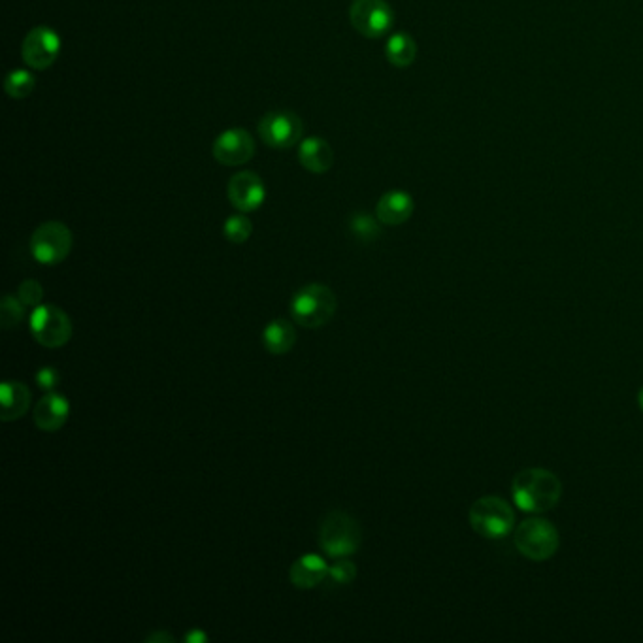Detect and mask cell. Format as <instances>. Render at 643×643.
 <instances>
[{
    "label": "cell",
    "instance_id": "obj_1",
    "mask_svg": "<svg viewBox=\"0 0 643 643\" xmlns=\"http://www.w3.org/2000/svg\"><path fill=\"white\" fill-rule=\"evenodd\" d=\"M512 495L521 512H549L561 500V479L544 468H527L513 478Z\"/></svg>",
    "mask_w": 643,
    "mask_h": 643
},
{
    "label": "cell",
    "instance_id": "obj_2",
    "mask_svg": "<svg viewBox=\"0 0 643 643\" xmlns=\"http://www.w3.org/2000/svg\"><path fill=\"white\" fill-rule=\"evenodd\" d=\"M338 300L334 291L321 283H310L298 289L291 300V315L304 329H321L336 314Z\"/></svg>",
    "mask_w": 643,
    "mask_h": 643
},
{
    "label": "cell",
    "instance_id": "obj_3",
    "mask_svg": "<svg viewBox=\"0 0 643 643\" xmlns=\"http://www.w3.org/2000/svg\"><path fill=\"white\" fill-rule=\"evenodd\" d=\"M363 542L359 521L346 512H330L319 528L321 549L332 559H347L355 555Z\"/></svg>",
    "mask_w": 643,
    "mask_h": 643
},
{
    "label": "cell",
    "instance_id": "obj_4",
    "mask_svg": "<svg viewBox=\"0 0 643 643\" xmlns=\"http://www.w3.org/2000/svg\"><path fill=\"white\" fill-rule=\"evenodd\" d=\"M470 527L485 540H502L515 528V512L498 496H483L470 508Z\"/></svg>",
    "mask_w": 643,
    "mask_h": 643
},
{
    "label": "cell",
    "instance_id": "obj_5",
    "mask_svg": "<svg viewBox=\"0 0 643 643\" xmlns=\"http://www.w3.org/2000/svg\"><path fill=\"white\" fill-rule=\"evenodd\" d=\"M513 544L517 547V551L527 557L530 561H547L551 559L559 544V530L555 525H551L549 521L534 517V519H527L523 521L519 527L515 528V536H513Z\"/></svg>",
    "mask_w": 643,
    "mask_h": 643
},
{
    "label": "cell",
    "instance_id": "obj_6",
    "mask_svg": "<svg viewBox=\"0 0 643 643\" xmlns=\"http://www.w3.org/2000/svg\"><path fill=\"white\" fill-rule=\"evenodd\" d=\"M74 236L61 221L42 223L31 236V253L36 263L53 266L63 263L72 251Z\"/></svg>",
    "mask_w": 643,
    "mask_h": 643
},
{
    "label": "cell",
    "instance_id": "obj_7",
    "mask_svg": "<svg viewBox=\"0 0 643 643\" xmlns=\"http://www.w3.org/2000/svg\"><path fill=\"white\" fill-rule=\"evenodd\" d=\"M29 325H31L34 340L40 346L48 347V349L65 347L74 332L72 321L66 315L65 310H61L53 304H42V306L34 308Z\"/></svg>",
    "mask_w": 643,
    "mask_h": 643
},
{
    "label": "cell",
    "instance_id": "obj_8",
    "mask_svg": "<svg viewBox=\"0 0 643 643\" xmlns=\"http://www.w3.org/2000/svg\"><path fill=\"white\" fill-rule=\"evenodd\" d=\"M349 19L357 33L366 38H381L395 25V12L387 0H353Z\"/></svg>",
    "mask_w": 643,
    "mask_h": 643
},
{
    "label": "cell",
    "instance_id": "obj_9",
    "mask_svg": "<svg viewBox=\"0 0 643 643\" xmlns=\"http://www.w3.org/2000/svg\"><path fill=\"white\" fill-rule=\"evenodd\" d=\"M259 136L268 148L289 149L302 142V119L289 110H272L259 121Z\"/></svg>",
    "mask_w": 643,
    "mask_h": 643
},
{
    "label": "cell",
    "instance_id": "obj_10",
    "mask_svg": "<svg viewBox=\"0 0 643 643\" xmlns=\"http://www.w3.org/2000/svg\"><path fill=\"white\" fill-rule=\"evenodd\" d=\"M61 46L63 42L57 31L42 25V27H34L33 31L25 36L21 55H23V61L34 70H46L57 61Z\"/></svg>",
    "mask_w": 643,
    "mask_h": 643
},
{
    "label": "cell",
    "instance_id": "obj_11",
    "mask_svg": "<svg viewBox=\"0 0 643 643\" xmlns=\"http://www.w3.org/2000/svg\"><path fill=\"white\" fill-rule=\"evenodd\" d=\"M212 153L219 165H246L255 155V138L246 129L234 127L215 138Z\"/></svg>",
    "mask_w": 643,
    "mask_h": 643
},
{
    "label": "cell",
    "instance_id": "obj_12",
    "mask_svg": "<svg viewBox=\"0 0 643 643\" xmlns=\"http://www.w3.org/2000/svg\"><path fill=\"white\" fill-rule=\"evenodd\" d=\"M227 197L238 212L251 214L263 206L266 200V187L259 174L251 170H242L232 176L231 182L227 185Z\"/></svg>",
    "mask_w": 643,
    "mask_h": 643
},
{
    "label": "cell",
    "instance_id": "obj_13",
    "mask_svg": "<svg viewBox=\"0 0 643 643\" xmlns=\"http://www.w3.org/2000/svg\"><path fill=\"white\" fill-rule=\"evenodd\" d=\"M70 415V402L61 393H46L34 406V423L44 432H57L63 429Z\"/></svg>",
    "mask_w": 643,
    "mask_h": 643
},
{
    "label": "cell",
    "instance_id": "obj_14",
    "mask_svg": "<svg viewBox=\"0 0 643 643\" xmlns=\"http://www.w3.org/2000/svg\"><path fill=\"white\" fill-rule=\"evenodd\" d=\"M33 393L23 381H4L0 385V419L4 423L17 421L31 408Z\"/></svg>",
    "mask_w": 643,
    "mask_h": 643
},
{
    "label": "cell",
    "instance_id": "obj_15",
    "mask_svg": "<svg viewBox=\"0 0 643 643\" xmlns=\"http://www.w3.org/2000/svg\"><path fill=\"white\" fill-rule=\"evenodd\" d=\"M298 163L312 174H325L334 165V149L325 138H304L298 144Z\"/></svg>",
    "mask_w": 643,
    "mask_h": 643
},
{
    "label": "cell",
    "instance_id": "obj_16",
    "mask_svg": "<svg viewBox=\"0 0 643 643\" xmlns=\"http://www.w3.org/2000/svg\"><path fill=\"white\" fill-rule=\"evenodd\" d=\"M413 210H415V204H413L412 195L406 193V191L395 189V191L385 193L378 200L376 217L380 219L383 225L398 227V225L406 223L412 217Z\"/></svg>",
    "mask_w": 643,
    "mask_h": 643
},
{
    "label": "cell",
    "instance_id": "obj_17",
    "mask_svg": "<svg viewBox=\"0 0 643 643\" xmlns=\"http://www.w3.org/2000/svg\"><path fill=\"white\" fill-rule=\"evenodd\" d=\"M289 578L300 591H310L319 583H323L325 578H329V564L312 553L302 555L300 559L293 562L289 570Z\"/></svg>",
    "mask_w": 643,
    "mask_h": 643
},
{
    "label": "cell",
    "instance_id": "obj_18",
    "mask_svg": "<svg viewBox=\"0 0 643 643\" xmlns=\"http://www.w3.org/2000/svg\"><path fill=\"white\" fill-rule=\"evenodd\" d=\"M264 347L272 355H285L297 344V329L287 319H274L263 332Z\"/></svg>",
    "mask_w": 643,
    "mask_h": 643
},
{
    "label": "cell",
    "instance_id": "obj_19",
    "mask_svg": "<svg viewBox=\"0 0 643 643\" xmlns=\"http://www.w3.org/2000/svg\"><path fill=\"white\" fill-rule=\"evenodd\" d=\"M387 61L396 68H408L417 57V44L408 33H395L389 36L385 48Z\"/></svg>",
    "mask_w": 643,
    "mask_h": 643
},
{
    "label": "cell",
    "instance_id": "obj_20",
    "mask_svg": "<svg viewBox=\"0 0 643 643\" xmlns=\"http://www.w3.org/2000/svg\"><path fill=\"white\" fill-rule=\"evenodd\" d=\"M34 87H36V78H34L33 72H29L25 68L12 70L4 80V91L8 93L10 99L21 100L31 97Z\"/></svg>",
    "mask_w": 643,
    "mask_h": 643
},
{
    "label": "cell",
    "instance_id": "obj_21",
    "mask_svg": "<svg viewBox=\"0 0 643 643\" xmlns=\"http://www.w3.org/2000/svg\"><path fill=\"white\" fill-rule=\"evenodd\" d=\"M223 234H225V238H227L231 244H236V246L246 244L249 236L253 234V223H251V219L242 214V212L231 215V217L225 221V225H223Z\"/></svg>",
    "mask_w": 643,
    "mask_h": 643
},
{
    "label": "cell",
    "instance_id": "obj_22",
    "mask_svg": "<svg viewBox=\"0 0 643 643\" xmlns=\"http://www.w3.org/2000/svg\"><path fill=\"white\" fill-rule=\"evenodd\" d=\"M380 219L372 217L368 214H355L351 217V232L357 236V240L361 242H374L376 238H380L381 227Z\"/></svg>",
    "mask_w": 643,
    "mask_h": 643
},
{
    "label": "cell",
    "instance_id": "obj_23",
    "mask_svg": "<svg viewBox=\"0 0 643 643\" xmlns=\"http://www.w3.org/2000/svg\"><path fill=\"white\" fill-rule=\"evenodd\" d=\"M25 317V304L14 297V295H6L2 298V306H0V325L4 330L16 329L17 325L23 321Z\"/></svg>",
    "mask_w": 643,
    "mask_h": 643
},
{
    "label": "cell",
    "instance_id": "obj_24",
    "mask_svg": "<svg viewBox=\"0 0 643 643\" xmlns=\"http://www.w3.org/2000/svg\"><path fill=\"white\" fill-rule=\"evenodd\" d=\"M17 298H19L25 306L38 308V306H42V300H44V287L40 285V281L25 280L19 285V289H17Z\"/></svg>",
    "mask_w": 643,
    "mask_h": 643
},
{
    "label": "cell",
    "instance_id": "obj_25",
    "mask_svg": "<svg viewBox=\"0 0 643 643\" xmlns=\"http://www.w3.org/2000/svg\"><path fill=\"white\" fill-rule=\"evenodd\" d=\"M329 578L336 585H349L357 578V566L349 559H336V562L329 568Z\"/></svg>",
    "mask_w": 643,
    "mask_h": 643
},
{
    "label": "cell",
    "instance_id": "obj_26",
    "mask_svg": "<svg viewBox=\"0 0 643 643\" xmlns=\"http://www.w3.org/2000/svg\"><path fill=\"white\" fill-rule=\"evenodd\" d=\"M61 383V374L57 368L53 366H42L36 374V385L44 391V393H53L57 389V385Z\"/></svg>",
    "mask_w": 643,
    "mask_h": 643
},
{
    "label": "cell",
    "instance_id": "obj_27",
    "mask_svg": "<svg viewBox=\"0 0 643 643\" xmlns=\"http://www.w3.org/2000/svg\"><path fill=\"white\" fill-rule=\"evenodd\" d=\"M146 642L174 643L176 642V638H174V636H170V634H168V632H165V630H159V632H153V634H149L148 638H146Z\"/></svg>",
    "mask_w": 643,
    "mask_h": 643
},
{
    "label": "cell",
    "instance_id": "obj_28",
    "mask_svg": "<svg viewBox=\"0 0 643 643\" xmlns=\"http://www.w3.org/2000/svg\"><path fill=\"white\" fill-rule=\"evenodd\" d=\"M185 642L189 643H204L208 642V636L202 632V630H193L191 634H187V638H185Z\"/></svg>",
    "mask_w": 643,
    "mask_h": 643
},
{
    "label": "cell",
    "instance_id": "obj_29",
    "mask_svg": "<svg viewBox=\"0 0 643 643\" xmlns=\"http://www.w3.org/2000/svg\"><path fill=\"white\" fill-rule=\"evenodd\" d=\"M638 402H640V408H642L643 412V389L640 391V395H638Z\"/></svg>",
    "mask_w": 643,
    "mask_h": 643
}]
</instances>
